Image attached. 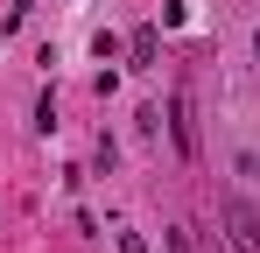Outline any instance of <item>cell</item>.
Here are the masks:
<instances>
[{
	"label": "cell",
	"mask_w": 260,
	"mask_h": 253,
	"mask_svg": "<svg viewBox=\"0 0 260 253\" xmlns=\"http://www.w3.org/2000/svg\"><path fill=\"white\" fill-rule=\"evenodd\" d=\"M225 225H232V246H239V253L260 246V218H253V204H239V197H232V204H225Z\"/></svg>",
	"instance_id": "cell-1"
},
{
	"label": "cell",
	"mask_w": 260,
	"mask_h": 253,
	"mask_svg": "<svg viewBox=\"0 0 260 253\" xmlns=\"http://www.w3.org/2000/svg\"><path fill=\"white\" fill-rule=\"evenodd\" d=\"M155 49H162V36H155V28H134V42H127L134 64H155Z\"/></svg>",
	"instance_id": "cell-2"
},
{
	"label": "cell",
	"mask_w": 260,
	"mask_h": 253,
	"mask_svg": "<svg viewBox=\"0 0 260 253\" xmlns=\"http://www.w3.org/2000/svg\"><path fill=\"white\" fill-rule=\"evenodd\" d=\"M162 246H169V253H190V232L176 225V232H162Z\"/></svg>",
	"instance_id": "cell-3"
},
{
	"label": "cell",
	"mask_w": 260,
	"mask_h": 253,
	"mask_svg": "<svg viewBox=\"0 0 260 253\" xmlns=\"http://www.w3.org/2000/svg\"><path fill=\"white\" fill-rule=\"evenodd\" d=\"M253 49H260V36H253Z\"/></svg>",
	"instance_id": "cell-4"
}]
</instances>
